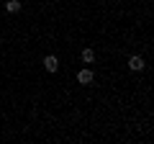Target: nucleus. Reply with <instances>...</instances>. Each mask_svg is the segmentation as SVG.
<instances>
[{"mask_svg": "<svg viewBox=\"0 0 154 144\" xmlns=\"http://www.w3.org/2000/svg\"><path fill=\"white\" fill-rule=\"evenodd\" d=\"M93 80H95L93 70H80V72H77V83H80V85H90Z\"/></svg>", "mask_w": 154, "mask_h": 144, "instance_id": "f257e3e1", "label": "nucleus"}, {"mask_svg": "<svg viewBox=\"0 0 154 144\" xmlns=\"http://www.w3.org/2000/svg\"><path fill=\"white\" fill-rule=\"evenodd\" d=\"M44 67H46V72H57V70H59V59H57L54 54H49L44 59Z\"/></svg>", "mask_w": 154, "mask_h": 144, "instance_id": "f03ea898", "label": "nucleus"}, {"mask_svg": "<svg viewBox=\"0 0 154 144\" xmlns=\"http://www.w3.org/2000/svg\"><path fill=\"white\" fill-rule=\"evenodd\" d=\"M128 70L141 72V70H144V59H141V57H131V59H128Z\"/></svg>", "mask_w": 154, "mask_h": 144, "instance_id": "7ed1b4c3", "label": "nucleus"}, {"mask_svg": "<svg viewBox=\"0 0 154 144\" xmlns=\"http://www.w3.org/2000/svg\"><path fill=\"white\" fill-rule=\"evenodd\" d=\"M5 11L8 13H18V11H21V3H18V0H8V3H5Z\"/></svg>", "mask_w": 154, "mask_h": 144, "instance_id": "20e7f679", "label": "nucleus"}, {"mask_svg": "<svg viewBox=\"0 0 154 144\" xmlns=\"http://www.w3.org/2000/svg\"><path fill=\"white\" fill-rule=\"evenodd\" d=\"M82 62H85V64H93V62H95V52L93 49H85L82 52Z\"/></svg>", "mask_w": 154, "mask_h": 144, "instance_id": "39448f33", "label": "nucleus"}]
</instances>
